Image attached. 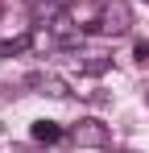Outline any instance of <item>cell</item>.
Masks as SVG:
<instances>
[{
    "label": "cell",
    "mask_w": 149,
    "mask_h": 153,
    "mask_svg": "<svg viewBox=\"0 0 149 153\" xmlns=\"http://www.w3.org/2000/svg\"><path fill=\"white\" fill-rule=\"evenodd\" d=\"M128 29H133L128 4H124V0H104V4H99V17H95V33H104V37H124Z\"/></svg>",
    "instance_id": "6da1fadb"
},
{
    "label": "cell",
    "mask_w": 149,
    "mask_h": 153,
    "mask_svg": "<svg viewBox=\"0 0 149 153\" xmlns=\"http://www.w3.org/2000/svg\"><path fill=\"white\" fill-rule=\"evenodd\" d=\"M71 137H74V145H79V149H108V145H112L108 124H104V120H95V116L79 120V124L71 128Z\"/></svg>",
    "instance_id": "7a4b0ae2"
},
{
    "label": "cell",
    "mask_w": 149,
    "mask_h": 153,
    "mask_svg": "<svg viewBox=\"0 0 149 153\" xmlns=\"http://www.w3.org/2000/svg\"><path fill=\"white\" fill-rule=\"evenodd\" d=\"M29 87H37L42 95H54V100H66V95H71V87H66V79L50 75V71H33V75H29Z\"/></svg>",
    "instance_id": "3957f363"
},
{
    "label": "cell",
    "mask_w": 149,
    "mask_h": 153,
    "mask_svg": "<svg viewBox=\"0 0 149 153\" xmlns=\"http://www.w3.org/2000/svg\"><path fill=\"white\" fill-rule=\"evenodd\" d=\"M66 137V128L58 124V120H33V141H42V145H58Z\"/></svg>",
    "instance_id": "277c9868"
},
{
    "label": "cell",
    "mask_w": 149,
    "mask_h": 153,
    "mask_svg": "<svg viewBox=\"0 0 149 153\" xmlns=\"http://www.w3.org/2000/svg\"><path fill=\"white\" fill-rule=\"evenodd\" d=\"M74 62H79V71H87V75H104V71L112 66V58H108V54H79Z\"/></svg>",
    "instance_id": "5b68a950"
},
{
    "label": "cell",
    "mask_w": 149,
    "mask_h": 153,
    "mask_svg": "<svg viewBox=\"0 0 149 153\" xmlns=\"http://www.w3.org/2000/svg\"><path fill=\"white\" fill-rule=\"evenodd\" d=\"M33 46V33H21V37H8V42H0V54L4 58H13V54H25Z\"/></svg>",
    "instance_id": "8992f818"
},
{
    "label": "cell",
    "mask_w": 149,
    "mask_h": 153,
    "mask_svg": "<svg viewBox=\"0 0 149 153\" xmlns=\"http://www.w3.org/2000/svg\"><path fill=\"white\" fill-rule=\"evenodd\" d=\"M133 58H137V62H149V42H137V46H133Z\"/></svg>",
    "instance_id": "52a82bcc"
}]
</instances>
